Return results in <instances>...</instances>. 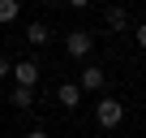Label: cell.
<instances>
[{
	"label": "cell",
	"instance_id": "ba28073f",
	"mask_svg": "<svg viewBox=\"0 0 146 138\" xmlns=\"http://www.w3.org/2000/svg\"><path fill=\"white\" fill-rule=\"evenodd\" d=\"M9 104H13V108H35V86H13Z\"/></svg>",
	"mask_w": 146,
	"mask_h": 138
},
{
	"label": "cell",
	"instance_id": "7c38bea8",
	"mask_svg": "<svg viewBox=\"0 0 146 138\" xmlns=\"http://www.w3.org/2000/svg\"><path fill=\"white\" fill-rule=\"evenodd\" d=\"M0 78H9V60L5 56H0Z\"/></svg>",
	"mask_w": 146,
	"mask_h": 138
},
{
	"label": "cell",
	"instance_id": "7a4b0ae2",
	"mask_svg": "<svg viewBox=\"0 0 146 138\" xmlns=\"http://www.w3.org/2000/svg\"><path fill=\"white\" fill-rule=\"evenodd\" d=\"M64 52H69L73 60H86V56L95 52V35H90V30H69V39H64Z\"/></svg>",
	"mask_w": 146,
	"mask_h": 138
},
{
	"label": "cell",
	"instance_id": "52a82bcc",
	"mask_svg": "<svg viewBox=\"0 0 146 138\" xmlns=\"http://www.w3.org/2000/svg\"><path fill=\"white\" fill-rule=\"evenodd\" d=\"M47 39H52V30H47L43 22H30V26H26V43H30V48H43Z\"/></svg>",
	"mask_w": 146,
	"mask_h": 138
},
{
	"label": "cell",
	"instance_id": "6da1fadb",
	"mask_svg": "<svg viewBox=\"0 0 146 138\" xmlns=\"http://www.w3.org/2000/svg\"><path fill=\"white\" fill-rule=\"evenodd\" d=\"M95 121H99L103 129H116V125L125 121V104H120V99H112V95H103V99L95 104Z\"/></svg>",
	"mask_w": 146,
	"mask_h": 138
},
{
	"label": "cell",
	"instance_id": "277c9868",
	"mask_svg": "<svg viewBox=\"0 0 146 138\" xmlns=\"http://www.w3.org/2000/svg\"><path fill=\"white\" fill-rule=\"evenodd\" d=\"M78 86H82V91H103V86H108V74H103L99 65H86L82 74H78Z\"/></svg>",
	"mask_w": 146,
	"mask_h": 138
},
{
	"label": "cell",
	"instance_id": "3957f363",
	"mask_svg": "<svg viewBox=\"0 0 146 138\" xmlns=\"http://www.w3.org/2000/svg\"><path fill=\"white\" fill-rule=\"evenodd\" d=\"M9 78H13L17 86H35V82H39V60H17V65H9Z\"/></svg>",
	"mask_w": 146,
	"mask_h": 138
},
{
	"label": "cell",
	"instance_id": "4fadbf2b",
	"mask_svg": "<svg viewBox=\"0 0 146 138\" xmlns=\"http://www.w3.org/2000/svg\"><path fill=\"white\" fill-rule=\"evenodd\" d=\"M22 138H47V134H43V129H30V134H22Z\"/></svg>",
	"mask_w": 146,
	"mask_h": 138
},
{
	"label": "cell",
	"instance_id": "8992f818",
	"mask_svg": "<svg viewBox=\"0 0 146 138\" xmlns=\"http://www.w3.org/2000/svg\"><path fill=\"white\" fill-rule=\"evenodd\" d=\"M56 99H60V108H78L82 104V86L78 82H60L56 86Z\"/></svg>",
	"mask_w": 146,
	"mask_h": 138
},
{
	"label": "cell",
	"instance_id": "8fae6325",
	"mask_svg": "<svg viewBox=\"0 0 146 138\" xmlns=\"http://www.w3.org/2000/svg\"><path fill=\"white\" fill-rule=\"evenodd\" d=\"M69 9H90V0H64Z\"/></svg>",
	"mask_w": 146,
	"mask_h": 138
},
{
	"label": "cell",
	"instance_id": "30bf717a",
	"mask_svg": "<svg viewBox=\"0 0 146 138\" xmlns=\"http://www.w3.org/2000/svg\"><path fill=\"white\" fill-rule=\"evenodd\" d=\"M133 39H137V48H142V52H146V22H142V26H137V30H133Z\"/></svg>",
	"mask_w": 146,
	"mask_h": 138
},
{
	"label": "cell",
	"instance_id": "5b68a950",
	"mask_svg": "<svg viewBox=\"0 0 146 138\" xmlns=\"http://www.w3.org/2000/svg\"><path fill=\"white\" fill-rule=\"evenodd\" d=\"M103 26H108V30H125V26H129V9H125V5H108V9H103Z\"/></svg>",
	"mask_w": 146,
	"mask_h": 138
},
{
	"label": "cell",
	"instance_id": "9c48e42d",
	"mask_svg": "<svg viewBox=\"0 0 146 138\" xmlns=\"http://www.w3.org/2000/svg\"><path fill=\"white\" fill-rule=\"evenodd\" d=\"M17 13H22V0H0V26L17 22Z\"/></svg>",
	"mask_w": 146,
	"mask_h": 138
}]
</instances>
